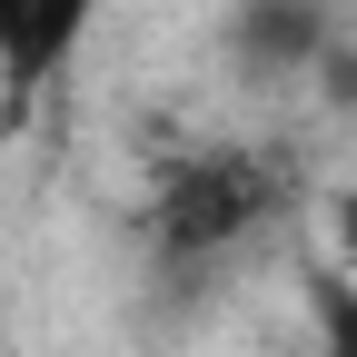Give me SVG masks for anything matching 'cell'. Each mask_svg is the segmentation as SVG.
Segmentation results:
<instances>
[{
  "instance_id": "1",
  "label": "cell",
  "mask_w": 357,
  "mask_h": 357,
  "mask_svg": "<svg viewBox=\"0 0 357 357\" xmlns=\"http://www.w3.org/2000/svg\"><path fill=\"white\" fill-rule=\"evenodd\" d=\"M89 30V0H0V79H50Z\"/></svg>"
},
{
  "instance_id": "2",
  "label": "cell",
  "mask_w": 357,
  "mask_h": 357,
  "mask_svg": "<svg viewBox=\"0 0 357 357\" xmlns=\"http://www.w3.org/2000/svg\"><path fill=\"white\" fill-rule=\"evenodd\" d=\"M248 208H258V178H238V169H189V178H169L159 229H169V248H218Z\"/></svg>"
},
{
  "instance_id": "3",
  "label": "cell",
  "mask_w": 357,
  "mask_h": 357,
  "mask_svg": "<svg viewBox=\"0 0 357 357\" xmlns=\"http://www.w3.org/2000/svg\"><path fill=\"white\" fill-rule=\"evenodd\" d=\"M318 40H328V20L307 10V0H248V10L229 20V50H238L248 70H307Z\"/></svg>"
},
{
  "instance_id": "4",
  "label": "cell",
  "mask_w": 357,
  "mask_h": 357,
  "mask_svg": "<svg viewBox=\"0 0 357 357\" xmlns=\"http://www.w3.org/2000/svg\"><path fill=\"white\" fill-rule=\"evenodd\" d=\"M307 70H318L328 109H357V40H347V30H328V40H318V60H307Z\"/></svg>"
},
{
  "instance_id": "5",
  "label": "cell",
  "mask_w": 357,
  "mask_h": 357,
  "mask_svg": "<svg viewBox=\"0 0 357 357\" xmlns=\"http://www.w3.org/2000/svg\"><path fill=\"white\" fill-rule=\"evenodd\" d=\"M328 357H357V278L328 288Z\"/></svg>"
},
{
  "instance_id": "6",
  "label": "cell",
  "mask_w": 357,
  "mask_h": 357,
  "mask_svg": "<svg viewBox=\"0 0 357 357\" xmlns=\"http://www.w3.org/2000/svg\"><path fill=\"white\" fill-rule=\"evenodd\" d=\"M328 229H337V258L357 268V189H337V218H328Z\"/></svg>"
}]
</instances>
